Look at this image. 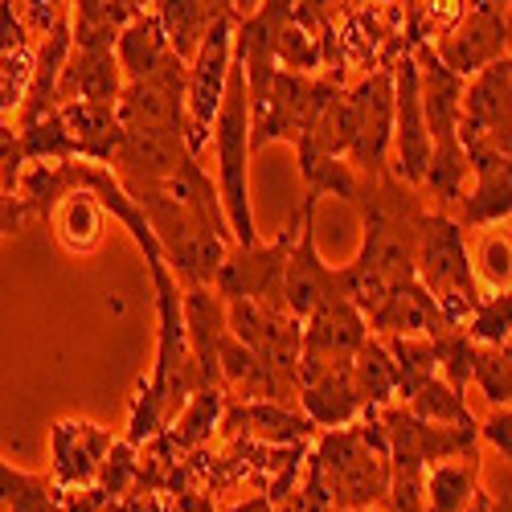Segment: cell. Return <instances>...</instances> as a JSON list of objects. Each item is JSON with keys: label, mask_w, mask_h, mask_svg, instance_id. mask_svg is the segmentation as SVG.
Returning a JSON list of instances; mask_svg holds the SVG:
<instances>
[{"label": "cell", "mask_w": 512, "mask_h": 512, "mask_svg": "<svg viewBox=\"0 0 512 512\" xmlns=\"http://www.w3.org/2000/svg\"><path fill=\"white\" fill-rule=\"evenodd\" d=\"M488 439H492L496 451L508 455V406H504V414H496V418L488 422Z\"/></svg>", "instance_id": "31"}, {"label": "cell", "mask_w": 512, "mask_h": 512, "mask_svg": "<svg viewBox=\"0 0 512 512\" xmlns=\"http://www.w3.org/2000/svg\"><path fill=\"white\" fill-rule=\"evenodd\" d=\"M230 5L234 0H156V9H160L156 17L168 33V50L177 58H193L209 25L230 17Z\"/></svg>", "instance_id": "15"}, {"label": "cell", "mask_w": 512, "mask_h": 512, "mask_svg": "<svg viewBox=\"0 0 512 512\" xmlns=\"http://www.w3.org/2000/svg\"><path fill=\"white\" fill-rule=\"evenodd\" d=\"M115 119L119 127H173V132H185V58L168 50L160 66L127 82L115 99Z\"/></svg>", "instance_id": "3"}, {"label": "cell", "mask_w": 512, "mask_h": 512, "mask_svg": "<svg viewBox=\"0 0 512 512\" xmlns=\"http://www.w3.org/2000/svg\"><path fill=\"white\" fill-rule=\"evenodd\" d=\"M304 406L320 426H340L361 410L349 361H304Z\"/></svg>", "instance_id": "11"}, {"label": "cell", "mask_w": 512, "mask_h": 512, "mask_svg": "<svg viewBox=\"0 0 512 512\" xmlns=\"http://www.w3.org/2000/svg\"><path fill=\"white\" fill-rule=\"evenodd\" d=\"M58 230L70 250H91L103 234V205L91 193H66L58 209Z\"/></svg>", "instance_id": "20"}, {"label": "cell", "mask_w": 512, "mask_h": 512, "mask_svg": "<svg viewBox=\"0 0 512 512\" xmlns=\"http://www.w3.org/2000/svg\"><path fill=\"white\" fill-rule=\"evenodd\" d=\"M467 316H472L467 320V336H476V340H484V345L500 349L508 340V287L496 291L488 304H476Z\"/></svg>", "instance_id": "25"}, {"label": "cell", "mask_w": 512, "mask_h": 512, "mask_svg": "<svg viewBox=\"0 0 512 512\" xmlns=\"http://www.w3.org/2000/svg\"><path fill=\"white\" fill-rule=\"evenodd\" d=\"M472 373H476L480 390H484V398H488L492 406H508V390H512V377H508V349L500 353V349L488 345L484 353L472 357Z\"/></svg>", "instance_id": "26"}, {"label": "cell", "mask_w": 512, "mask_h": 512, "mask_svg": "<svg viewBox=\"0 0 512 512\" xmlns=\"http://www.w3.org/2000/svg\"><path fill=\"white\" fill-rule=\"evenodd\" d=\"M480 259H484V275L496 283V287H508V238L492 234L480 250Z\"/></svg>", "instance_id": "29"}, {"label": "cell", "mask_w": 512, "mask_h": 512, "mask_svg": "<svg viewBox=\"0 0 512 512\" xmlns=\"http://www.w3.org/2000/svg\"><path fill=\"white\" fill-rule=\"evenodd\" d=\"M455 74H476L496 58H508V0H476L472 17L435 50Z\"/></svg>", "instance_id": "6"}, {"label": "cell", "mask_w": 512, "mask_h": 512, "mask_svg": "<svg viewBox=\"0 0 512 512\" xmlns=\"http://www.w3.org/2000/svg\"><path fill=\"white\" fill-rule=\"evenodd\" d=\"M373 328L381 332H398V336H418V332H443V328H455V324H443L439 316V304L435 295L426 291L422 283L406 279V283H394L386 291V300H381V308L369 316Z\"/></svg>", "instance_id": "13"}, {"label": "cell", "mask_w": 512, "mask_h": 512, "mask_svg": "<svg viewBox=\"0 0 512 512\" xmlns=\"http://www.w3.org/2000/svg\"><path fill=\"white\" fill-rule=\"evenodd\" d=\"M111 447V439L91 422H62L54 431V455H58V476L66 484H82L95 476L99 455Z\"/></svg>", "instance_id": "16"}, {"label": "cell", "mask_w": 512, "mask_h": 512, "mask_svg": "<svg viewBox=\"0 0 512 512\" xmlns=\"http://www.w3.org/2000/svg\"><path fill=\"white\" fill-rule=\"evenodd\" d=\"M21 152L25 156H74V136H70V127L62 123V115L46 111L41 119L29 123Z\"/></svg>", "instance_id": "24"}, {"label": "cell", "mask_w": 512, "mask_h": 512, "mask_svg": "<svg viewBox=\"0 0 512 512\" xmlns=\"http://www.w3.org/2000/svg\"><path fill=\"white\" fill-rule=\"evenodd\" d=\"M418 99H422V119L431 132V148L459 144V103H463V74H455L435 50H422V70H418Z\"/></svg>", "instance_id": "9"}, {"label": "cell", "mask_w": 512, "mask_h": 512, "mask_svg": "<svg viewBox=\"0 0 512 512\" xmlns=\"http://www.w3.org/2000/svg\"><path fill=\"white\" fill-rule=\"evenodd\" d=\"M213 414H218V390H201V398L193 402V410L185 414V431H181V443H197L209 435L213 426Z\"/></svg>", "instance_id": "28"}, {"label": "cell", "mask_w": 512, "mask_h": 512, "mask_svg": "<svg viewBox=\"0 0 512 512\" xmlns=\"http://www.w3.org/2000/svg\"><path fill=\"white\" fill-rule=\"evenodd\" d=\"M414 271L422 275V287L435 295L443 324H459L480 304L459 222L439 218V213H422L418 242H414Z\"/></svg>", "instance_id": "1"}, {"label": "cell", "mask_w": 512, "mask_h": 512, "mask_svg": "<svg viewBox=\"0 0 512 512\" xmlns=\"http://www.w3.org/2000/svg\"><path fill=\"white\" fill-rule=\"evenodd\" d=\"M246 422H254L267 439H304L312 426L295 414H283V410H271V406H259V410H246Z\"/></svg>", "instance_id": "27"}, {"label": "cell", "mask_w": 512, "mask_h": 512, "mask_svg": "<svg viewBox=\"0 0 512 512\" xmlns=\"http://www.w3.org/2000/svg\"><path fill=\"white\" fill-rule=\"evenodd\" d=\"M119 62L111 46H78L74 58H66L58 74V91L87 99V103H115L119 99Z\"/></svg>", "instance_id": "14"}, {"label": "cell", "mask_w": 512, "mask_h": 512, "mask_svg": "<svg viewBox=\"0 0 512 512\" xmlns=\"http://www.w3.org/2000/svg\"><path fill=\"white\" fill-rule=\"evenodd\" d=\"M390 357H394V373H398V390L406 398L435 377V345H418L410 336H398L390 345Z\"/></svg>", "instance_id": "22"}, {"label": "cell", "mask_w": 512, "mask_h": 512, "mask_svg": "<svg viewBox=\"0 0 512 512\" xmlns=\"http://www.w3.org/2000/svg\"><path fill=\"white\" fill-rule=\"evenodd\" d=\"M353 103V164L365 168V173H381L386 168V148L394 140V74L381 70L373 74L365 87L349 99Z\"/></svg>", "instance_id": "7"}, {"label": "cell", "mask_w": 512, "mask_h": 512, "mask_svg": "<svg viewBox=\"0 0 512 512\" xmlns=\"http://www.w3.org/2000/svg\"><path fill=\"white\" fill-rule=\"evenodd\" d=\"M218 123V164H222V209L226 222L238 234V246L259 242L254 238V213H250V177H246V156H250V99H246V78L242 66H230V82L222 107L213 115Z\"/></svg>", "instance_id": "2"}, {"label": "cell", "mask_w": 512, "mask_h": 512, "mask_svg": "<svg viewBox=\"0 0 512 512\" xmlns=\"http://www.w3.org/2000/svg\"><path fill=\"white\" fill-rule=\"evenodd\" d=\"M107 9H111V17H115V25H123V21L140 17V13L148 9V0H107Z\"/></svg>", "instance_id": "30"}, {"label": "cell", "mask_w": 512, "mask_h": 512, "mask_svg": "<svg viewBox=\"0 0 512 512\" xmlns=\"http://www.w3.org/2000/svg\"><path fill=\"white\" fill-rule=\"evenodd\" d=\"M185 336H189V353H193V365H197V386L201 390H213L222 381V369H218V345L226 336V308L218 295H209L205 287H193L185 295Z\"/></svg>", "instance_id": "10"}, {"label": "cell", "mask_w": 512, "mask_h": 512, "mask_svg": "<svg viewBox=\"0 0 512 512\" xmlns=\"http://www.w3.org/2000/svg\"><path fill=\"white\" fill-rule=\"evenodd\" d=\"M357 361L349 365L353 373V390L361 402H386L398 390V373H394V357L386 345L377 340H361V349L353 353Z\"/></svg>", "instance_id": "19"}, {"label": "cell", "mask_w": 512, "mask_h": 512, "mask_svg": "<svg viewBox=\"0 0 512 512\" xmlns=\"http://www.w3.org/2000/svg\"><path fill=\"white\" fill-rule=\"evenodd\" d=\"M0 185H5V177H0Z\"/></svg>", "instance_id": "32"}, {"label": "cell", "mask_w": 512, "mask_h": 512, "mask_svg": "<svg viewBox=\"0 0 512 512\" xmlns=\"http://www.w3.org/2000/svg\"><path fill=\"white\" fill-rule=\"evenodd\" d=\"M111 156L127 189H136V185H164L193 152L185 132H173V127H119V144Z\"/></svg>", "instance_id": "5"}, {"label": "cell", "mask_w": 512, "mask_h": 512, "mask_svg": "<svg viewBox=\"0 0 512 512\" xmlns=\"http://www.w3.org/2000/svg\"><path fill=\"white\" fill-rule=\"evenodd\" d=\"M66 50H70V29L66 25H54L46 33V50H41L37 66H33V82H29V111L25 119H41L50 111V99L58 95V74L66 66Z\"/></svg>", "instance_id": "18"}, {"label": "cell", "mask_w": 512, "mask_h": 512, "mask_svg": "<svg viewBox=\"0 0 512 512\" xmlns=\"http://www.w3.org/2000/svg\"><path fill=\"white\" fill-rule=\"evenodd\" d=\"M410 410L422 418V422H455V426H476L472 422V414H467V406H463V394L459 390H451L447 381H439V377H431L426 386H418L414 394H410Z\"/></svg>", "instance_id": "21"}, {"label": "cell", "mask_w": 512, "mask_h": 512, "mask_svg": "<svg viewBox=\"0 0 512 512\" xmlns=\"http://www.w3.org/2000/svg\"><path fill=\"white\" fill-rule=\"evenodd\" d=\"M394 144H398V164L406 181H422L426 160H431V132H426V119H422L414 58H402L394 66Z\"/></svg>", "instance_id": "8"}, {"label": "cell", "mask_w": 512, "mask_h": 512, "mask_svg": "<svg viewBox=\"0 0 512 512\" xmlns=\"http://www.w3.org/2000/svg\"><path fill=\"white\" fill-rule=\"evenodd\" d=\"M226 82H230V17H222L218 25H209V33L201 37V46L193 50V66L185 70V111H189L185 140H189L193 156L201 152L209 123L222 107Z\"/></svg>", "instance_id": "4"}, {"label": "cell", "mask_w": 512, "mask_h": 512, "mask_svg": "<svg viewBox=\"0 0 512 512\" xmlns=\"http://www.w3.org/2000/svg\"><path fill=\"white\" fill-rule=\"evenodd\" d=\"M164 54H168V33H164L160 17H152V13L132 17V21H127V29L119 33V58L115 62H119V70L127 78L148 74L152 66H160Z\"/></svg>", "instance_id": "17"}, {"label": "cell", "mask_w": 512, "mask_h": 512, "mask_svg": "<svg viewBox=\"0 0 512 512\" xmlns=\"http://www.w3.org/2000/svg\"><path fill=\"white\" fill-rule=\"evenodd\" d=\"M426 496H431V512H463L472 500V472L455 463H443L426 480Z\"/></svg>", "instance_id": "23"}, {"label": "cell", "mask_w": 512, "mask_h": 512, "mask_svg": "<svg viewBox=\"0 0 512 512\" xmlns=\"http://www.w3.org/2000/svg\"><path fill=\"white\" fill-rule=\"evenodd\" d=\"M316 218V213H312ZM312 218H308V230L287 254V267H283V304L291 316H308L324 295L336 287V271H328L320 263V250H316V234H312Z\"/></svg>", "instance_id": "12"}]
</instances>
